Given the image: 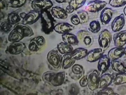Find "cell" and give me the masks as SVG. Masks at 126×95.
<instances>
[{"instance_id": "cell-1", "label": "cell", "mask_w": 126, "mask_h": 95, "mask_svg": "<svg viewBox=\"0 0 126 95\" xmlns=\"http://www.w3.org/2000/svg\"><path fill=\"white\" fill-rule=\"evenodd\" d=\"M34 35L32 29L28 24L18 23L15 24L9 33L8 39L11 42L20 41L25 37H31Z\"/></svg>"}, {"instance_id": "cell-2", "label": "cell", "mask_w": 126, "mask_h": 95, "mask_svg": "<svg viewBox=\"0 0 126 95\" xmlns=\"http://www.w3.org/2000/svg\"><path fill=\"white\" fill-rule=\"evenodd\" d=\"M42 78L45 82L54 87H58L64 83L65 78V72L64 71L57 72L47 71L43 73Z\"/></svg>"}, {"instance_id": "cell-3", "label": "cell", "mask_w": 126, "mask_h": 95, "mask_svg": "<svg viewBox=\"0 0 126 95\" xmlns=\"http://www.w3.org/2000/svg\"><path fill=\"white\" fill-rule=\"evenodd\" d=\"M42 29L45 34H50L54 30V19L53 16L48 10L40 12Z\"/></svg>"}, {"instance_id": "cell-4", "label": "cell", "mask_w": 126, "mask_h": 95, "mask_svg": "<svg viewBox=\"0 0 126 95\" xmlns=\"http://www.w3.org/2000/svg\"><path fill=\"white\" fill-rule=\"evenodd\" d=\"M62 57L59 52L55 50H52L48 52L47 59L49 64L55 69H60Z\"/></svg>"}, {"instance_id": "cell-5", "label": "cell", "mask_w": 126, "mask_h": 95, "mask_svg": "<svg viewBox=\"0 0 126 95\" xmlns=\"http://www.w3.org/2000/svg\"><path fill=\"white\" fill-rule=\"evenodd\" d=\"M111 40L112 34L109 30L105 29L99 34L98 42L100 47L105 50L110 47Z\"/></svg>"}, {"instance_id": "cell-6", "label": "cell", "mask_w": 126, "mask_h": 95, "mask_svg": "<svg viewBox=\"0 0 126 95\" xmlns=\"http://www.w3.org/2000/svg\"><path fill=\"white\" fill-rule=\"evenodd\" d=\"M26 48L25 43L20 41L14 42L7 47L5 52L12 55H19L22 53Z\"/></svg>"}, {"instance_id": "cell-7", "label": "cell", "mask_w": 126, "mask_h": 95, "mask_svg": "<svg viewBox=\"0 0 126 95\" xmlns=\"http://www.w3.org/2000/svg\"><path fill=\"white\" fill-rule=\"evenodd\" d=\"M100 75L98 71L95 70L88 75V86L91 90L93 91L98 88Z\"/></svg>"}, {"instance_id": "cell-8", "label": "cell", "mask_w": 126, "mask_h": 95, "mask_svg": "<svg viewBox=\"0 0 126 95\" xmlns=\"http://www.w3.org/2000/svg\"><path fill=\"white\" fill-rule=\"evenodd\" d=\"M53 2L51 0H33L31 3L33 9L40 12L48 10L53 6Z\"/></svg>"}, {"instance_id": "cell-9", "label": "cell", "mask_w": 126, "mask_h": 95, "mask_svg": "<svg viewBox=\"0 0 126 95\" xmlns=\"http://www.w3.org/2000/svg\"><path fill=\"white\" fill-rule=\"evenodd\" d=\"M107 4V2L104 1L95 0L88 2L85 8L90 12H98L104 9Z\"/></svg>"}, {"instance_id": "cell-10", "label": "cell", "mask_w": 126, "mask_h": 95, "mask_svg": "<svg viewBox=\"0 0 126 95\" xmlns=\"http://www.w3.org/2000/svg\"><path fill=\"white\" fill-rule=\"evenodd\" d=\"M40 12L39 11L33 9L26 13L22 19V22L26 24H33L36 23L40 18Z\"/></svg>"}, {"instance_id": "cell-11", "label": "cell", "mask_w": 126, "mask_h": 95, "mask_svg": "<svg viewBox=\"0 0 126 95\" xmlns=\"http://www.w3.org/2000/svg\"><path fill=\"white\" fill-rule=\"evenodd\" d=\"M78 39L86 47H91L94 42V38L91 34L88 31L81 30L77 34Z\"/></svg>"}, {"instance_id": "cell-12", "label": "cell", "mask_w": 126, "mask_h": 95, "mask_svg": "<svg viewBox=\"0 0 126 95\" xmlns=\"http://www.w3.org/2000/svg\"><path fill=\"white\" fill-rule=\"evenodd\" d=\"M84 70L82 65H73L69 70V74L72 79L77 80L81 78L84 73Z\"/></svg>"}, {"instance_id": "cell-13", "label": "cell", "mask_w": 126, "mask_h": 95, "mask_svg": "<svg viewBox=\"0 0 126 95\" xmlns=\"http://www.w3.org/2000/svg\"><path fill=\"white\" fill-rule=\"evenodd\" d=\"M110 60L107 55H103L98 60L97 65L98 71L100 75L104 74L110 65Z\"/></svg>"}, {"instance_id": "cell-14", "label": "cell", "mask_w": 126, "mask_h": 95, "mask_svg": "<svg viewBox=\"0 0 126 95\" xmlns=\"http://www.w3.org/2000/svg\"><path fill=\"white\" fill-rule=\"evenodd\" d=\"M105 50L102 48H95L88 52L87 61L88 62H94L100 59L102 56Z\"/></svg>"}, {"instance_id": "cell-15", "label": "cell", "mask_w": 126, "mask_h": 95, "mask_svg": "<svg viewBox=\"0 0 126 95\" xmlns=\"http://www.w3.org/2000/svg\"><path fill=\"white\" fill-rule=\"evenodd\" d=\"M125 24V19L124 14L116 17L111 23V29L113 32H116L121 30Z\"/></svg>"}, {"instance_id": "cell-16", "label": "cell", "mask_w": 126, "mask_h": 95, "mask_svg": "<svg viewBox=\"0 0 126 95\" xmlns=\"http://www.w3.org/2000/svg\"><path fill=\"white\" fill-rule=\"evenodd\" d=\"M113 38L115 46L120 47H124L126 44V30L116 33Z\"/></svg>"}, {"instance_id": "cell-17", "label": "cell", "mask_w": 126, "mask_h": 95, "mask_svg": "<svg viewBox=\"0 0 126 95\" xmlns=\"http://www.w3.org/2000/svg\"><path fill=\"white\" fill-rule=\"evenodd\" d=\"M74 26L66 22H61L56 24L54 27V30L59 34H66L71 32L74 29Z\"/></svg>"}, {"instance_id": "cell-18", "label": "cell", "mask_w": 126, "mask_h": 95, "mask_svg": "<svg viewBox=\"0 0 126 95\" xmlns=\"http://www.w3.org/2000/svg\"><path fill=\"white\" fill-rule=\"evenodd\" d=\"M125 54L124 48L120 47L113 48L110 50L108 53V56L110 61L117 60Z\"/></svg>"}, {"instance_id": "cell-19", "label": "cell", "mask_w": 126, "mask_h": 95, "mask_svg": "<svg viewBox=\"0 0 126 95\" xmlns=\"http://www.w3.org/2000/svg\"><path fill=\"white\" fill-rule=\"evenodd\" d=\"M113 11L112 9L108 7L104 8L100 14L101 22L103 25L108 24L112 19Z\"/></svg>"}, {"instance_id": "cell-20", "label": "cell", "mask_w": 126, "mask_h": 95, "mask_svg": "<svg viewBox=\"0 0 126 95\" xmlns=\"http://www.w3.org/2000/svg\"><path fill=\"white\" fill-rule=\"evenodd\" d=\"M51 12L53 16L58 19H66L68 17V13L65 10L60 7H53Z\"/></svg>"}, {"instance_id": "cell-21", "label": "cell", "mask_w": 126, "mask_h": 95, "mask_svg": "<svg viewBox=\"0 0 126 95\" xmlns=\"http://www.w3.org/2000/svg\"><path fill=\"white\" fill-rule=\"evenodd\" d=\"M113 76L110 73L103 74L100 76L98 88L100 89L108 87L113 81Z\"/></svg>"}, {"instance_id": "cell-22", "label": "cell", "mask_w": 126, "mask_h": 95, "mask_svg": "<svg viewBox=\"0 0 126 95\" xmlns=\"http://www.w3.org/2000/svg\"><path fill=\"white\" fill-rule=\"evenodd\" d=\"M76 60L71 56V53L64 54L62 58L61 66L64 70L71 67L75 63Z\"/></svg>"}, {"instance_id": "cell-23", "label": "cell", "mask_w": 126, "mask_h": 95, "mask_svg": "<svg viewBox=\"0 0 126 95\" xmlns=\"http://www.w3.org/2000/svg\"><path fill=\"white\" fill-rule=\"evenodd\" d=\"M87 49L83 48H79L73 50L71 53L72 57L76 60H79L87 55Z\"/></svg>"}, {"instance_id": "cell-24", "label": "cell", "mask_w": 126, "mask_h": 95, "mask_svg": "<svg viewBox=\"0 0 126 95\" xmlns=\"http://www.w3.org/2000/svg\"><path fill=\"white\" fill-rule=\"evenodd\" d=\"M64 42L71 45H77L79 43L78 37L74 34L69 33L63 34L62 36Z\"/></svg>"}, {"instance_id": "cell-25", "label": "cell", "mask_w": 126, "mask_h": 95, "mask_svg": "<svg viewBox=\"0 0 126 95\" xmlns=\"http://www.w3.org/2000/svg\"><path fill=\"white\" fill-rule=\"evenodd\" d=\"M57 48L60 53L64 55L71 53L74 50L72 45L64 42H61L58 44Z\"/></svg>"}, {"instance_id": "cell-26", "label": "cell", "mask_w": 126, "mask_h": 95, "mask_svg": "<svg viewBox=\"0 0 126 95\" xmlns=\"http://www.w3.org/2000/svg\"><path fill=\"white\" fill-rule=\"evenodd\" d=\"M111 68L118 73H126V66L122 62L117 60L111 61Z\"/></svg>"}, {"instance_id": "cell-27", "label": "cell", "mask_w": 126, "mask_h": 95, "mask_svg": "<svg viewBox=\"0 0 126 95\" xmlns=\"http://www.w3.org/2000/svg\"><path fill=\"white\" fill-rule=\"evenodd\" d=\"M20 14L18 10L14 11L8 14L7 20L12 25H15L21 21Z\"/></svg>"}, {"instance_id": "cell-28", "label": "cell", "mask_w": 126, "mask_h": 95, "mask_svg": "<svg viewBox=\"0 0 126 95\" xmlns=\"http://www.w3.org/2000/svg\"><path fill=\"white\" fill-rule=\"evenodd\" d=\"M113 82L115 85H120L126 83V73H118L113 77Z\"/></svg>"}, {"instance_id": "cell-29", "label": "cell", "mask_w": 126, "mask_h": 95, "mask_svg": "<svg viewBox=\"0 0 126 95\" xmlns=\"http://www.w3.org/2000/svg\"><path fill=\"white\" fill-rule=\"evenodd\" d=\"M101 28V24L97 20H94L90 23L88 29L91 32L96 33L99 32Z\"/></svg>"}, {"instance_id": "cell-30", "label": "cell", "mask_w": 126, "mask_h": 95, "mask_svg": "<svg viewBox=\"0 0 126 95\" xmlns=\"http://www.w3.org/2000/svg\"><path fill=\"white\" fill-rule=\"evenodd\" d=\"M27 0H11L8 2V6L14 8H19L26 3Z\"/></svg>"}, {"instance_id": "cell-31", "label": "cell", "mask_w": 126, "mask_h": 95, "mask_svg": "<svg viewBox=\"0 0 126 95\" xmlns=\"http://www.w3.org/2000/svg\"><path fill=\"white\" fill-rule=\"evenodd\" d=\"M77 15L80 20V24L86 23L89 20L88 13L85 10H81L78 11Z\"/></svg>"}, {"instance_id": "cell-32", "label": "cell", "mask_w": 126, "mask_h": 95, "mask_svg": "<svg viewBox=\"0 0 126 95\" xmlns=\"http://www.w3.org/2000/svg\"><path fill=\"white\" fill-rule=\"evenodd\" d=\"M0 28L1 32H2L8 33L12 29V24L8 21H5L1 23L0 26Z\"/></svg>"}, {"instance_id": "cell-33", "label": "cell", "mask_w": 126, "mask_h": 95, "mask_svg": "<svg viewBox=\"0 0 126 95\" xmlns=\"http://www.w3.org/2000/svg\"><path fill=\"white\" fill-rule=\"evenodd\" d=\"M86 0H70L68 3L74 7L75 10H76L83 6Z\"/></svg>"}, {"instance_id": "cell-34", "label": "cell", "mask_w": 126, "mask_h": 95, "mask_svg": "<svg viewBox=\"0 0 126 95\" xmlns=\"http://www.w3.org/2000/svg\"><path fill=\"white\" fill-rule=\"evenodd\" d=\"M109 4L113 7H119L126 4V0H110Z\"/></svg>"}, {"instance_id": "cell-35", "label": "cell", "mask_w": 126, "mask_h": 95, "mask_svg": "<svg viewBox=\"0 0 126 95\" xmlns=\"http://www.w3.org/2000/svg\"><path fill=\"white\" fill-rule=\"evenodd\" d=\"M98 95H115V94H118L115 93L113 91L112 88L110 87L104 88H102V90H100L98 93Z\"/></svg>"}, {"instance_id": "cell-36", "label": "cell", "mask_w": 126, "mask_h": 95, "mask_svg": "<svg viewBox=\"0 0 126 95\" xmlns=\"http://www.w3.org/2000/svg\"><path fill=\"white\" fill-rule=\"evenodd\" d=\"M29 50L31 52H35L39 50L40 49V48L37 44L35 42L34 38L32 39L30 41L28 46Z\"/></svg>"}, {"instance_id": "cell-37", "label": "cell", "mask_w": 126, "mask_h": 95, "mask_svg": "<svg viewBox=\"0 0 126 95\" xmlns=\"http://www.w3.org/2000/svg\"><path fill=\"white\" fill-rule=\"evenodd\" d=\"M34 39L37 44L39 47L40 48L45 44V39L44 37L42 36H40L34 38Z\"/></svg>"}, {"instance_id": "cell-38", "label": "cell", "mask_w": 126, "mask_h": 95, "mask_svg": "<svg viewBox=\"0 0 126 95\" xmlns=\"http://www.w3.org/2000/svg\"><path fill=\"white\" fill-rule=\"evenodd\" d=\"M88 75L84 76L82 77L80 79L79 81V84L80 86L82 87H85L88 85Z\"/></svg>"}, {"instance_id": "cell-39", "label": "cell", "mask_w": 126, "mask_h": 95, "mask_svg": "<svg viewBox=\"0 0 126 95\" xmlns=\"http://www.w3.org/2000/svg\"><path fill=\"white\" fill-rule=\"evenodd\" d=\"M71 23L74 25H77L80 24V20L78 15L74 14L71 18Z\"/></svg>"}, {"instance_id": "cell-40", "label": "cell", "mask_w": 126, "mask_h": 95, "mask_svg": "<svg viewBox=\"0 0 126 95\" xmlns=\"http://www.w3.org/2000/svg\"><path fill=\"white\" fill-rule=\"evenodd\" d=\"M65 10H66V12L68 14V13H72V12H73L75 10V9H74V7L72 6H71V5H70V4H68Z\"/></svg>"}, {"instance_id": "cell-41", "label": "cell", "mask_w": 126, "mask_h": 95, "mask_svg": "<svg viewBox=\"0 0 126 95\" xmlns=\"http://www.w3.org/2000/svg\"><path fill=\"white\" fill-rule=\"evenodd\" d=\"M0 6L1 9H4L5 7H6V6H8V3L5 0H0Z\"/></svg>"}, {"instance_id": "cell-42", "label": "cell", "mask_w": 126, "mask_h": 95, "mask_svg": "<svg viewBox=\"0 0 126 95\" xmlns=\"http://www.w3.org/2000/svg\"><path fill=\"white\" fill-rule=\"evenodd\" d=\"M57 3H66L67 0H55Z\"/></svg>"}, {"instance_id": "cell-43", "label": "cell", "mask_w": 126, "mask_h": 95, "mask_svg": "<svg viewBox=\"0 0 126 95\" xmlns=\"http://www.w3.org/2000/svg\"><path fill=\"white\" fill-rule=\"evenodd\" d=\"M124 12L125 15L126 16V6L124 7Z\"/></svg>"}, {"instance_id": "cell-44", "label": "cell", "mask_w": 126, "mask_h": 95, "mask_svg": "<svg viewBox=\"0 0 126 95\" xmlns=\"http://www.w3.org/2000/svg\"><path fill=\"white\" fill-rule=\"evenodd\" d=\"M125 49V55L126 56V46L125 48H124Z\"/></svg>"}]
</instances>
